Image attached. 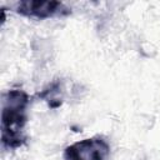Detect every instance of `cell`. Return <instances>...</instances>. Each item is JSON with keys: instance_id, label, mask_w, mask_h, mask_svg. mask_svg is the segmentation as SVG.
I'll return each instance as SVG.
<instances>
[{"instance_id": "obj_2", "label": "cell", "mask_w": 160, "mask_h": 160, "mask_svg": "<svg viewBox=\"0 0 160 160\" xmlns=\"http://www.w3.org/2000/svg\"><path fill=\"white\" fill-rule=\"evenodd\" d=\"M64 160H110V146L101 138L84 139L65 149Z\"/></svg>"}, {"instance_id": "obj_4", "label": "cell", "mask_w": 160, "mask_h": 160, "mask_svg": "<svg viewBox=\"0 0 160 160\" xmlns=\"http://www.w3.org/2000/svg\"><path fill=\"white\" fill-rule=\"evenodd\" d=\"M59 92H60V81H54L42 92L39 94V98L46 99L49 102V106L55 109V108H59L61 105V99L58 98Z\"/></svg>"}, {"instance_id": "obj_1", "label": "cell", "mask_w": 160, "mask_h": 160, "mask_svg": "<svg viewBox=\"0 0 160 160\" xmlns=\"http://www.w3.org/2000/svg\"><path fill=\"white\" fill-rule=\"evenodd\" d=\"M29 95L20 89H11L1 100V144L5 149H18L26 141L24 128L28 121Z\"/></svg>"}, {"instance_id": "obj_3", "label": "cell", "mask_w": 160, "mask_h": 160, "mask_svg": "<svg viewBox=\"0 0 160 160\" xmlns=\"http://www.w3.org/2000/svg\"><path fill=\"white\" fill-rule=\"evenodd\" d=\"M16 12L28 18L48 19L52 16H61L70 14V9L60 1H41V0H25L16 5Z\"/></svg>"}]
</instances>
